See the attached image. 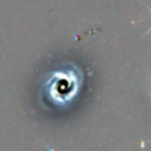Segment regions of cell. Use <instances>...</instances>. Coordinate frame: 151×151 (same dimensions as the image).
I'll use <instances>...</instances> for the list:
<instances>
[{
  "mask_svg": "<svg viewBox=\"0 0 151 151\" xmlns=\"http://www.w3.org/2000/svg\"><path fill=\"white\" fill-rule=\"evenodd\" d=\"M83 85V74L74 65H59L52 70L46 82L42 83L43 92H46L47 99L55 104V107H64L70 104L76 96L79 95V91Z\"/></svg>",
  "mask_w": 151,
  "mask_h": 151,
  "instance_id": "6da1fadb",
  "label": "cell"
}]
</instances>
